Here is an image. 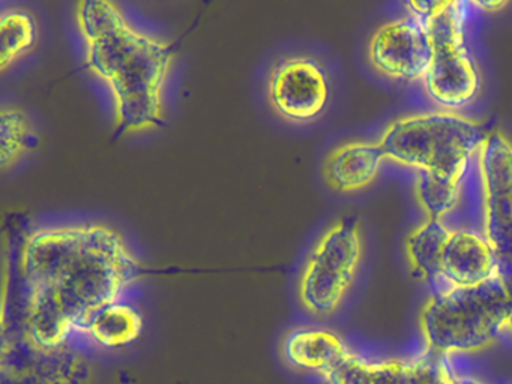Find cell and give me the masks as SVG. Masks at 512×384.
I'll return each mask as SVG.
<instances>
[{"instance_id":"3957f363","label":"cell","mask_w":512,"mask_h":384,"mask_svg":"<svg viewBox=\"0 0 512 384\" xmlns=\"http://www.w3.org/2000/svg\"><path fill=\"white\" fill-rule=\"evenodd\" d=\"M485 132L481 123L460 111L406 114L380 135L386 159L415 173L464 180Z\"/></svg>"},{"instance_id":"30bf717a","label":"cell","mask_w":512,"mask_h":384,"mask_svg":"<svg viewBox=\"0 0 512 384\" xmlns=\"http://www.w3.org/2000/svg\"><path fill=\"white\" fill-rule=\"evenodd\" d=\"M322 380L332 384L458 383L463 378L457 377L446 354L425 348L419 356L386 359H371L352 351L340 366Z\"/></svg>"},{"instance_id":"8fae6325","label":"cell","mask_w":512,"mask_h":384,"mask_svg":"<svg viewBox=\"0 0 512 384\" xmlns=\"http://www.w3.org/2000/svg\"><path fill=\"white\" fill-rule=\"evenodd\" d=\"M281 362L296 372L325 377L352 354V347L335 329L320 324H295L278 339Z\"/></svg>"},{"instance_id":"2e32d148","label":"cell","mask_w":512,"mask_h":384,"mask_svg":"<svg viewBox=\"0 0 512 384\" xmlns=\"http://www.w3.org/2000/svg\"><path fill=\"white\" fill-rule=\"evenodd\" d=\"M38 21L25 8L5 9L0 17V71L7 72L38 44Z\"/></svg>"},{"instance_id":"5b68a950","label":"cell","mask_w":512,"mask_h":384,"mask_svg":"<svg viewBox=\"0 0 512 384\" xmlns=\"http://www.w3.org/2000/svg\"><path fill=\"white\" fill-rule=\"evenodd\" d=\"M365 255L361 221L344 215L326 225L311 242L296 273V303L308 317H334L358 278Z\"/></svg>"},{"instance_id":"44dd1931","label":"cell","mask_w":512,"mask_h":384,"mask_svg":"<svg viewBox=\"0 0 512 384\" xmlns=\"http://www.w3.org/2000/svg\"><path fill=\"white\" fill-rule=\"evenodd\" d=\"M464 2L472 5L478 11L485 12V14H496L506 8L511 0H464Z\"/></svg>"},{"instance_id":"8992f818","label":"cell","mask_w":512,"mask_h":384,"mask_svg":"<svg viewBox=\"0 0 512 384\" xmlns=\"http://www.w3.org/2000/svg\"><path fill=\"white\" fill-rule=\"evenodd\" d=\"M466 5L457 0L451 8L424 21L431 60L421 83L428 98L443 110H461L481 92V71L466 44Z\"/></svg>"},{"instance_id":"5bb4252c","label":"cell","mask_w":512,"mask_h":384,"mask_svg":"<svg viewBox=\"0 0 512 384\" xmlns=\"http://www.w3.org/2000/svg\"><path fill=\"white\" fill-rule=\"evenodd\" d=\"M145 326L142 308L133 300L122 297L89 315L79 324L74 336H80L101 350H121L136 344L142 338Z\"/></svg>"},{"instance_id":"6da1fadb","label":"cell","mask_w":512,"mask_h":384,"mask_svg":"<svg viewBox=\"0 0 512 384\" xmlns=\"http://www.w3.org/2000/svg\"><path fill=\"white\" fill-rule=\"evenodd\" d=\"M143 264L127 237L107 222L37 225L20 243L19 338L44 350L65 348L80 323L127 296Z\"/></svg>"},{"instance_id":"7a4b0ae2","label":"cell","mask_w":512,"mask_h":384,"mask_svg":"<svg viewBox=\"0 0 512 384\" xmlns=\"http://www.w3.org/2000/svg\"><path fill=\"white\" fill-rule=\"evenodd\" d=\"M74 23L83 65L109 93L121 134L157 131L167 119L172 44L137 29L115 0H77Z\"/></svg>"},{"instance_id":"277c9868","label":"cell","mask_w":512,"mask_h":384,"mask_svg":"<svg viewBox=\"0 0 512 384\" xmlns=\"http://www.w3.org/2000/svg\"><path fill=\"white\" fill-rule=\"evenodd\" d=\"M509 302L497 276L475 287H452L428 297L419 312V329L428 350L476 353L508 330Z\"/></svg>"},{"instance_id":"ba28073f","label":"cell","mask_w":512,"mask_h":384,"mask_svg":"<svg viewBox=\"0 0 512 384\" xmlns=\"http://www.w3.org/2000/svg\"><path fill=\"white\" fill-rule=\"evenodd\" d=\"M482 189L484 236L496 258L512 260V140L500 131L485 132L476 152Z\"/></svg>"},{"instance_id":"e0dca14e","label":"cell","mask_w":512,"mask_h":384,"mask_svg":"<svg viewBox=\"0 0 512 384\" xmlns=\"http://www.w3.org/2000/svg\"><path fill=\"white\" fill-rule=\"evenodd\" d=\"M34 125L28 113L17 105H4L0 110V167L10 171L23 161L35 146Z\"/></svg>"},{"instance_id":"9c48e42d","label":"cell","mask_w":512,"mask_h":384,"mask_svg":"<svg viewBox=\"0 0 512 384\" xmlns=\"http://www.w3.org/2000/svg\"><path fill=\"white\" fill-rule=\"evenodd\" d=\"M371 68L394 81H422L431 60V42L424 21L413 15L380 24L368 39Z\"/></svg>"},{"instance_id":"4fadbf2b","label":"cell","mask_w":512,"mask_h":384,"mask_svg":"<svg viewBox=\"0 0 512 384\" xmlns=\"http://www.w3.org/2000/svg\"><path fill=\"white\" fill-rule=\"evenodd\" d=\"M497 276V258L484 234L452 228L442 257V287H475ZM436 293V291H433Z\"/></svg>"},{"instance_id":"d6986e66","label":"cell","mask_w":512,"mask_h":384,"mask_svg":"<svg viewBox=\"0 0 512 384\" xmlns=\"http://www.w3.org/2000/svg\"><path fill=\"white\" fill-rule=\"evenodd\" d=\"M455 2L457 0H403L409 14L422 21L436 17L440 12L451 8Z\"/></svg>"},{"instance_id":"ac0fdd59","label":"cell","mask_w":512,"mask_h":384,"mask_svg":"<svg viewBox=\"0 0 512 384\" xmlns=\"http://www.w3.org/2000/svg\"><path fill=\"white\" fill-rule=\"evenodd\" d=\"M464 180L445 179L433 174L416 173L415 198L427 218L443 219L455 212L463 197Z\"/></svg>"},{"instance_id":"9a60e30c","label":"cell","mask_w":512,"mask_h":384,"mask_svg":"<svg viewBox=\"0 0 512 384\" xmlns=\"http://www.w3.org/2000/svg\"><path fill=\"white\" fill-rule=\"evenodd\" d=\"M451 231L443 219L427 218L404 240V252L413 275L424 279L433 291L442 287V257Z\"/></svg>"},{"instance_id":"7c38bea8","label":"cell","mask_w":512,"mask_h":384,"mask_svg":"<svg viewBox=\"0 0 512 384\" xmlns=\"http://www.w3.org/2000/svg\"><path fill=\"white\" fill-rule=\"evenodd\" d=\"M386 159L379 140H346L323 156V183L335 194H356L370 188L382 170Z\"/></svg>"},{"instance_id":"52a82bcc","label":"cell","mask_w":512,"mask_h":384,"mask_svg":"<svg viewBox=\"0 0 512 384\" xmlns=\"http://www.w3.org/2000/svg\"><path fill=\"white\" fill-rule=\"evenodd\" d=\"M263 93L278 119L289 125H311L328 111L331 75L325 63L311 54H286L266 72Z\"/></svg>"},{"instance_id":"ffe728a7","label":"cell","mask_w":512,"mask_h":384,"mask_svg":"<svg viewBox=\"0 0 512 384\" xmlns=\"http://www.w3.org/2000/svg\"><path fill=\"white\" fill-rule=\"evenodd\" d=\"M497 278L505 288L509 302L508 330L512 333V260L511 258H497Z\"/></svg>"}]
</instances>
